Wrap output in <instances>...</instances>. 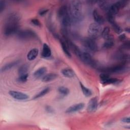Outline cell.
I'll return each instance as SVG.
<instances>
[{
	"label": "cell",
	"instance_id": "cell-1",
	"mask_svg": "<svg viewBox=\"0 0 130 130\" xmlns=\"http://www.w3.org/2000/svg\"><path fill=\"white\" fill-rule=\"evenodd\" d=\"M20 16L16 12L9 14L3 26V34L6 36H11L18 32L20 22Z\"/></svg>",
	"mask_w": 130,
	"mask_h": 130
},
{
	"label": "cell",
	"instance_id": "cell-2",
	"mask_svg": "<svg viewBox=\"0 0 130 130\" xmlns=\"http://www.w3.org/2000/svg\"><path fill=\"white\" fill-rule=\"evenodd\" d=\"M57 16L62 26V31L64 36L67 35L68 28L71 25L72 18L71 17L69 8L65 5L61 6L58 11Z\"/></svg>",
	"mask_w": 130,
	"mask_h": 130
},
{
	"label": "cell",
	"instance_id": "cell-3",
	"mask_svg": "<svg viewBox=\"0 0 130 130\" xmlns=\"http://www.w3.org/2000/svg\"><path fill=\"white\" fill-rule=\"evenodd\" d=\"M69 9L72 19L77 22L80 21L83 19V7L82 4L80 1H72Z\"/></svg>",
	"mask_w": 130,
	"mask_h": 130
},
{
	"label": "cell",
	"instance_id": "cell-4",
	"mask_svg": "<svg viewBox=\"0 0 130 130\" xmlns=\"http://www.w3.org/2000/svg\"><path fill=\"white\" fill-rule=\"evenodd\" d=\"M102 30L103 28L101 24L96 22H93L89 25L87 32L89 38L94 40L101 36Z\"/></svg>",
	"mask_w": 130,
	"mask_h": 130
},
{
	"label": "cell",
	"instance_id": "cell-5",
	"mask_svg": "<svg viewBox=\"0 0 130 130\" xmlns=\"http://www.w3.org/2000/svg\"><path fill=\"white\" fill-rule=\"evenodd\" d=\"M104 73L121 74L126 72L128 70V68L124 64H119L112 67H108L102 70Z\"/></svg>",
	"mask_w": 130,
	"mask_h": 130
},
{
	"label": "cell",
	"instance_id": "cell-6",
	"mask_svg": "<svg viewBox=\"0 0 130 130\" xmlns=\"http://www.w3.org/2000/svg\"><path fill=\"white\" fill-rule=\"evenodd\" d=\"M17 35L19 39L22 40H27L37 38L36 32L30 29H23L18 31Z\"/></svg>",
	"mask_w": 130,
	"mask_h": 130
},
{
	"label": "cell",
	"instance_id": "cell-7",
	"mask_svg": "<svg viewBox=\"0 0 130 130\" xmlns=\"http://www.w3.org/2000/svg\"><path fill=\"white\" fill-rule=\"evenodd\" d=\"M83 46L90 51H96L98 50V46L94 39L90 38H86L82 40Z\"/></svg>",
	"mask_w": 130,
	"mask_h": 130
},
{
	"label": "cell",
	"instance_id": "cell-8",
	"mask_svg": "<svg viewBox=\"0 0 130 130\" xmlns=\"http://www.w3.org/2000/svg\"><path fill=\"white\" fill-rule=\"evenodd\" d=\"M124 6L122 2L118 1L111 5L108 11H107V15L114 16L119 11V9Z\"/></svg>",
	"mask_w": 130,
	"mask_h": 130
},
{
	"label": "cell",
	"instance_id": "cell-9",
	"mask_svg": "<svg viewBox=\"0 0 130 130\" xmlns=\"http://www.w3.org/2000/svg\"><path fill=\"white\" fill-rule=\"evenodd\" d=\"M80 59L85 63L90 66L95 67L96 66V62L95 60L93 59L91 55L87 52H82Z\"/></svg>",
	"mask_w": 130,
	"mask_h": 130
},
{
	"label": "cell",
	"instance_id": "cell-10",
	"mask_svg": "<svg viewBox=\"0 0 130 130\" xmlns=\"http://www.w3.org/2000/svg\"><path fill=\"white\" fill-rule=\"evenodd\" d=\"M9 94L11 97L18 100H25L29 98L26 94L18 91L11 90L9 92Z\"/></svg>",
	"mask_w": 130,
	"mask_h": 130
},
{
	"label": "cell",
	"instance_id": "cell-11",
	"mask_svg": "<svg viewBox=\"0 0 130 130\" xmlns=\"http://www.w3.org/2000/svg\"><path fill=\"white\" fill-rule=\"evenodd\" d=\"M98 106V100L96 97L91 99L87 105V110L89 112H93L95 111Z\"/></svg>",
	"mask_w": 130,
	"mask_h": 130
},
{
	"label": "cell",
	"instance_id": "cell-12",
	"mask_svg": "<svg viewBox=\"0 0 130 130\" xmlns=\"http://www.w3.org/2000/svg\"><path fill=\"white\" fill-rule=\"evenodd\" d=\"M84 107V104L82 103L73 105L69 107L66 111L67 113H72L82 110Z\"/></svg>",
	"mask_w": 130,
	"mask_h": 130
},
{
	"label": "cell",
	"instance_id": "cell-13",
	"mask_svg": "<svg viewBox=\"0 0 130 130\" xmlns=\"http://www.w3.org/2000/svg\"><path fill=\"white\" fill-rule=\"evenodd\" d=\"M41 55L42 57L45 58H49L51 55V51L50 48L46 43H44L43 44Z\"/></svg>",
	"mask_w": 130,
	"mask_h": 130
},
{
	"label": "cell",
	"instance_id": "cell-14",
	"mask_svg": "<svg viewBox=\"0 0 130 130\" xmlns=\"http://www.w3.org/2000/svg\"><path fill=\"white\" fill-rule=\"evenodd\" d=\"M101 36L105 41L113 39V36L111 32V30L108 27H106L103 29Z\"/></svg>",
	"mask_w": 130,
	"mask_h": 130
},
{
	"label": "cell",
	"instance_id": "cell-15",
	"mask_svg": "<svg viewBox=\"0 0 130 130\" xmlns=\"http://www.w3.org/2000/svg\"><path fill=\"white\" fill-rule=\"evenodd\" d=\"M121 81L118 79L115 78H111L110 76L108 77V78L101 80V83L104 85H107V84H116L120 83Z\"/></svg>",
	"mask_w": 130,
	"mask_h": 130
},
{
	"label": "cell",
	"instance_id": "cell-16",
	"mask_svg": "<svg viewBox=\"0 0 130 130\" xmlns=\"http://www.w3.org/2000/svg\"><path fill=\"white\" fill-rule=\"evenodd\" d=\"M93 17L94 20H95V22L98 23L100 24H102L104 22V19L102 17V16L99 13V12L96 10H94L92 13Z\"/></svg>",
	"mask_w": 130,
	"mask_h": 130
},
{
	"label": "cell",
	"instance_id": "cell-17",
	"mask_svg": "<svg viewBox=\"0 0 130 130\" xmlns=\"http://www.w3.org/2000/svg\"><path fill=\"white\" fill-rule=\"evenodd\" d=\"M46 72H47V68L46 67H41L34 72V76L36 78H42L45 75H46Z\"/></svg>",
	"mask_w": 130,
	"mask_h": 130
},
{
	"label": "cell",
	"instance_id": "cell-18",
	"mask_svg": "<svg viewBox=\"0 0 130 130\" xmlns=\"http://www.w3.org/2000/svg\"><path fill=\"white\" fill-rule=\"evenodd\" d=\"M39 54V50L37 48H33L31 49L27 54V58L29 60H34Z\"/></svg>",
	"mask_w": 130,
	"mask_h": 130
},
{
	"label": "cell",
	"instance_id": "cell-19",
	"mask_svg": "<svg viewBox=\"0 0 130 130\" xmlns=\"http://www.w3.org/2000/svg\"><path fill=\"white\" fill-rule=\"evenodd\" d=\"M57 77V75L55 73H49L45 75L42 78V81L44 82H48L54 80Z\"/></svg>",
	"mask_w": 130,
	"mask_h": 130
},
{
	"label": "cell",
	"instance_id": "cell-20",
	"mask_svg": "<svg viewBox=\"0 0 130 130\" xmlns=\"http://www.w3.org/2000/svg\"><path fill=\"white\" fill-rule=\"evenodd\" d=\"M19 63V60H16V61H14L13 62H11L8 63H7L5 65L3 66V67L1 68V71L2 72H5L9 70H10L11 68H13L16 65L18 64Z\"/></svg>",
	"mask_w": 130,
	"mask_h": 130
},
{
	"label": "cell",
	"instance_id": "cell-21",
	"mask_svg": "<svg viewBox=\"0 0 130 130\" xmlns=\"http://www.w3.org/2000/svg\"><path fill=\"white\" fill-rule=\"evenodd\" d=\"M61 73L64 77L67 78H72L75 75V73L74 71L70 68L63 69L61 71Z\"/></svg>",
	"mask_w": 130,
	"mask_h": 130
},
{
	"label": "cell",
	"instance_id": "cell-22",
	"mask_svg": "<svg viewBox=\"0 0 130 130\" xmlns=\"http://www.w3.org/2000/svg\"><path fill=\"white\" fill-rule=\"evenodd\" d=\"M60 44H61V48L62 49L64 52V53L66 54V55L69 58L71 57V53L69 51V47L68 46L67 44L66 43V42L63 40H61L60 41Z\"/></svg>",
	"mask_w": 130,
	"mask_h": 130
},
{
	"label": "cell",
	"instance_id": "cell-23",
	"mask_svg": "<svg viewBox=\"0 0 130 130\" xmlns=\"http://www.w3.org/2000/svg\"><path fill=\"white\" fill-rule=\"evenodd\" d=\"M29 67L27 64H24L21 66L18 70V73L19 75H22L23 74H27V71H28Z\"/></svg>",
	"mask_w": 130,
	"mask_h": 130
},
{
	"label": "cell",
	"instance_id": "cell-24",
	"mask_svg": "<svg viewBox=\"0 0 130 130\" xmlns=\"http://www.w3.org/2000/svg\"><path fill=\"white\" fill-rule=\"evenodd\" d=\"M80 87L81 88L82 92L85 96L88 97L92 94V92L90 89H89L88 88L84 86V85L81 82H80Z\"/></svg>",
	"mask_w": 130,
	"mask_h": 130
},
{
	"label": "cell",
	"instance_id": "cell-25",
	"mask_svg": "<svg viewBox=\"0 0 130 130\" xmlns=\"http://www.w3.org/2000/svg\"><path fill=\"white\" fill-rule=\"evenodd\" d=\"M110 23H111L113 29L114 30V31L117 34H120V33H121L122 32V29L121 27L115 22V20L112 21Z\"/></svg>",
	"mask_w": 130,
	"mask_h": 130
},
{
	"label": "cell",
	"instance_id": "cell-26",
	"mask_svg": "<svg viewBox=\"0 0 130 130\" xmlns=\"http://www.w3.org/2000/svg\"><path fill=\"white\" fill-rule=\"evenodd\" d=\"M99 6L102 10L107 12L110 8L111 5L109 4V3H108L107 2L100 1V2H99Z\"/></svg>",
	"mask_w": 130,
	"mask_h": 130
},
{
	"label": "cell",
	"instance_id": "cell-27",
	"mask_svg": "<svg viewBox=\"0 0 130 130\" xmlns=\"http://www.w3.org/2000/svg\"><path fill=\"white\" fill-rule=\"evenodd\" d=\"M49 90H50V88L49 87H46V88L43 89L41 91L39 92L37 94H36L34 96V99H38V98L43 96L44 95L46 94L49 91Z\"/></svg>",
	"mask_w": 130,
	"mask_h": 130
},
{
	"label": "cell",
	"instance_id": "cell-28",
	"mask_svg": "<svg viewBox=\"0 0 130 130\" xmlns=\"http://www.w3.org/2000/svg\"><path fill=\"white\" fill-rule=\"evenodd\" d=\"M58 91L59 93H60L61 94H62L63 95H67L70 92L69 89L67 87H64V86L59 87L58 88Z\"/></svg>",
	"mask_w": 130,
	"mask_h": 130
},
{
	"label": "cell",
	"instance_id": "cell-29",
	"mask_svg": "<svg viewBox=\"0 0 130 130\" xmlns=\"http://www.w3.org/2000/svg\"><path fill=\"white\" fill-rule=\"evenodd\" d=\"M114 45V39L105 41L103 44V47L105 49L111 48Z\"/></svg>",
	"mask_w": 130,
	"mask_h": 130
},
{
	"label": "cell",
	"instance_id": "cell-30",
	"mask_svg": "<svg viewBox=\"0 0 130 130\" xmlns=\"http://www.w3.org/2000/svg\"><path fill=\"white\" fill-rule=\"evenodd\" d=\"M28 74H23L22 75H20L19 77L17 79L18 82L20 83H24L27 80L28 78Z\"/></svg>",
	"mask_w": 130,
	"mask_h": 130
},
{
	"label": "cell",
	"instance_id": "cell-31",
	"mask_svg": "<svg viewBox=\"0 0 130 130\" xmlns=\"http://www.w3.org/2000/svg\"><path fill=\"white\" fill-rule=\"evenodd\" d=\"M30 21H31V23H32V24H33L34 25H35V26H41V22L39 21V20H38V19H35V18H34V19H31V20H30Z\"/></svg>",
	"mask_w": 130,
	"mask_h": 130
},
{
	"label": "cell",
	"instance_id": "cell-32",
	"mask_svg": "<svg viewBox=\"0 0 130 130\" xmlns=\"http://www.w3.org/2000/svg\"><path fill=\"white\" fill-rule=\"evenodd\" d=\"M45 110L49 113H54V110L50 106H46L45 107Z\"/></svg>",
	"mask_w": 130,
	"mask_h": 130
},
{
	"label": "cell",
	"instance_id": "cell-33",
	"mask_svg": "<svg viewBox=\"0 0 130 130\" xmlns=\"http://www.w3.org/2000/svg\"><path fill=\"white\" fill-rule=\"evenodd\" d=\"M6 6L5 2L3 1H0V12L2 13L5 9Z\"/></svg>",
	"mask_w": 130,
	"mask_h": 130
},
{
	"label": "cell",
	"instance_id": "cell-34",
	"mask_svg": "<svg viewBox=\"0 0 130 130\" xmlns=\"http://www.w3.org/2000/svg\"><path fill=\"white\" fill-rule=\"evenodd\" d=\"M48 11V9H40V11H39V14L40 15V16H43L45 14H46L47 12Z\"/></svg>",
	"mask_w": 130,
	"mask_h": 130
},
{
	"label": "cell",
	"instance_id": "cell-35",
	"mask_svg": "<svg viewBox=\"0 0 130 130\" xmlns=\"http://www.w3.org/2000/svg\"><path fill=\"white\" fill-rule=\"evenodd\" d=\"M121 121H122L124 123H129L130 122V120H129V117H124L121 119Z\"/></svg>",
	"mask_w": 130,
	"mask_h": 130
},
{
	"label": "cell",
	"instance_id": "cell-36",
	"mask_svg": "<svg viewBox=\"0 0 130 130\" xmlns=\"http://www.w3.org/2000/svg\"><path fill=\"white\" fill-rule=\"evenodd\" d=\"M119 39H120L121 41H123V40H124L126 39V36H125V34H121V35L119 36Z\"/></svg>",
	"mask_w": 130,
	"mask_h": 130
},
{
	"label": "cell",
	"instance_id": "cell-37",
	"mask_svg": "<svg viewBox=\"0 0 130 130\" xmlns=\"http://www.w3.org/2000/svg\"><path fill=\"white\" fill-rule=\"evenodd\" d=\"M125 30H126V31H127L128 33H129V28L128 27V28H126Z\"/></svg>",
	"mask_w": 130,
	"mask_h": 130
}]
</instances>
